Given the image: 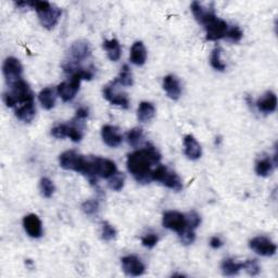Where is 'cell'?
I'll list each match as a JSON object with an SVG mask.
<instances>
[{
	"label": "cell",
	"mask_w": 278,
	"mask_h": 278,
	"mask_svg": "<svg viewBox=\"0 0 278 278\" xmlns=\"http://www.w3.org/2000/svg\"><path fill=\"white\" fill-rule=\"evenodd\" d=\"M161 154L154 146L147 145L145 148L130 154L127 158V169L138 183L147 184L152 181V166L159 164Z\"/></svg>",
	"instance_id": "obj_1"
},
{
	"label": "cell",
	"mask_w": 278,
	"mask_h": 278,
	"mask_svg": "<svg viewBox=\"0 0 278 278\" xmlns=\"http://www.w3.org/2000/svg\"><path fill=\"white\" fill-rule=\"evenodd\" d=\"M60 166L64 170H71L89 177L91 182H93V169H92V156L85 158L82 154H78L74 150L63 152L59 158Z\"/></svg>",
	"instance_id": "obj_2"
},
{
	"label": "cell",
	"mask_w": 278,
	"mask_h": 278,
	"mask_svg": "<svg viewBox=\"0 0 278 278\" xmlns=\"http://www.w3.org/2000/svg\"><path fill=\"white\" fill-rule=\"evenodd\" d=\"M93 77V70H85V69H76L72 73V78L70 82H63L59 84L57 88L58 95L61 97L64 102H69L74 99L76 93L80 89V85L82 81H89Z\"/></svg>",
	"instance_id": "obj_3"
},
{
	"label": "cell",
	"mask_w": 278,
	"mask_h": 278,
	"mask_svg": "<svg viewBox=\"0 0 278 278\" xmlns=\"http://www.w3.org/2000/svg\"><path fill=\"white\" fill-rule=\"evenodd\" d=\"M10 87L11 91L3 93V101L7 107L17 108L21 104L34 102V93L25 81L21 80Z\"/></svg>",
	"instance_id": "obj_4"
},
{
	"label": "cell",
	"mask_w": 278,
	"mask_h": 278,
	"mask_svg": "<svg viewBox=\"0 0 278 278\" xmlns=\"http://www.w3.org/2000/svg\"><path fill=\"white\" fill-rule=\"evenodd\" d=\"M29 6L33 7L38 14L40 24L47 30H52L59 22L61 9L48 1H29Z\"/></svg>",
	"instance_id": "obj_5"
},
{
	"label": "cell",
	"mask_w": 278,
	"mask_h": 278,
	"mask_svg": "<svg viewBox=\"0 0 278 278\" xmlns=\"http://www.w3.org/2000/svg\"><path fill=\"white\" fill-rule=\"evenodd\" d=\"M152 181L161 182L164 186L175 191L183 189V183L175 172L170 171L163 165H158L152 173Z\"/></svg>",
	"instance_id": "obj_6"
},
{
	"label": "cell",
	"mask_w": 278,
	"mask_h": 278,
	"mask_svg": "<svg viewBox=\"0 0 278 278\" xmlns=\"http://www.w3.org/2000/svg\"><path fill=\"white\" fill-rule=\"evenodd\" d=\"M203 25L207 31V40H218L225 38L229 29L228 24L225 21L217 19L215 14L209 18Z\"/></svg>",
	"instance_id": "obj_7"
},
{
	"label": "cell",
	"mask_w": 278,
	"mask_h": 278,
	"mask_svg": "<svg viewBox=\"0 0 278 278\" xmlns=\"http://www.w3.org/2000/svg\"><path fill=\"white\" fill-rule=\"evenodd\" d=\"M92 167L93 178L97 176L102 178H111L117 173V166L111 160L92 156Z\"/></svg>",
	"instance_id": "obj_8"
},
{
	"label": "cell",
	"mask_w": 278,
	"mask_h": 278,
	"mask_svg": "<svg viewBox=\"0 0 278 278\" xmlns=\"http://www.w3.org/2000/svg\"><path fill=\"white\" fill-rule=\"evenodd\" d=\"M23 67L17 58L9 57L3 63V75L6 77V82L9 86L22 80Z\"/></svg>",
	"instance_id": "obj_9"
},
{
	"label": "cell",
	"mask_w": 278,
	"mask_h": 278,
	"mask_svg": "<svg viewBox=\"0 0 278 278\" xmlns=\"http://www.w3.org/2000/svg\"><path fill=\"white\" fill-rule=\"evenodd\" d=\"M163 226L173 232L182 233L187 227V218L185 215L177 211H169L163 214Z\"/></svg>",
	"instance_id": "obj_10"
},
{
	"label": "cell",
	"mask_w": 278,
	"mask_h": 278,
	"mask_svg": "<svg viewBox=\"0 0 278 278\" xmlns=\"http://www.w3.org/2000/svg\"><path fill=\"white\" fill-rule=\"evenodd\" d=\"M250 248L252 249L255 253H258L262 256H272L275 254L277 247L269 238L260 236V237H255L250 241Z\"/></svg>",
	"instance_id": "obj_11"
},
{
	"label": "cell",
	"mask_w": 278,
	"mask_h": 278,
	"mask_svg": "<svg viewBox=\"0 0 278 278\" xmlns=\"http://www.w3.org/2000/svg\"><path fill=\"white\" fill-rule=\"evenodd\" d=\"M91 55H92V49H91V46H89L88 44V41L77 40L71 46L70 56H71L72 61L67 62V63L77 65L78 62L86 60L87 58L91 57Z\"/></svg>",
	"instance_id": "obj_12"
},
{
	"label": "cell",
	"mask_w": 278,
	"mask_h": 278,
	"mask_svg": "<svg viewBox=\"0 0 278 278\" xmlns=\"http://www.w3.org/2000/svg\"><path fill=\"white\" fill-rule=\"evenodd\" d=\"M115 84L117 81H114L111 83V85H108L104 87L103 89V96L107 99L109 102H111L114 106H119L127 109L129 106V99L128 97L125 95V93H119L115 91Z\"/></svg>",
	"instance_id": "obj_13"
},
{
	"label": "cell",
	"mask_w": 278,
	"mask_h": 278,
	"mask_svg": "<svg viewBox=\"0 0 278 278\" xmlns=\"http://www.w3.org/2000/svg\"><path fill=\"white\" fill-rule=\"evenodd\" d=\"M122 265L125 274L128 276H140L145 272V265L143 264V262L134 255L124 256L122 259Z\"/></svg>",
	"instance_id": "obj_14"
},
{
	"label": "cell",
	"mask_w": 278,
	"mask_h": 278,
	"mask_svg": "<svg viewBox=\"0 0 278 278\" xmlns=\"http://www.w3.org/2000/svg\"><path fill=\"white\" fill-rule=\"evenodd\" d=\"M23 226L25 232L28 233L31 237L39 238L43 235V226L37 215L29 214L26 215L23 219Z\"/></svg>",
	"instance_id": "obj_15"
},
{
	"label": "cell",
	"mask_w": 278,
	"mask_h": 278,
	"mask_svg": "<svg viewBox=\"0 0 278 278\" xmlns=\"http://www.w3.org/2000/svg\"><path fill=\"white\" fill-rule=\"evenodd\" d=\"M101 136L104 144L112 147V148L122 144V135H121L119 128L112 126V125H104L101 130Z\"/></svg>",
	"instance_id": "obj_16"
},
{
	"label": "cell",
	"mask_w": 278,
	"mask_h": 278,
	"mask_svg": "<svg viewBox=\"0 0 278 278\" xmlns=\"http://www.w3.org/2000/svg\"><path fill=\"white\" fill-rule=\"evenodd\" d=\"M184 147H185V154L188 159L198 160L201 156L202 150L197 139L192 135H186L184 138Z\"/></svg>",
	"instance_id": "obj_17"
},
{
	"label": "cell",
	"mask_w": 278,
	"mask_h": 278,
	"mask_svg": "<svg viewBox=\"0 0 278 278\" xmlns=\"http://www.w3.org/2000/svg\"><path fill=\"white\" fill-rule=\"evenodd\" d=\"M256 107L263 113H273L277 108V97L273 92H266L262 96L258 102Z\"/></svg>",
	"instance_id": "obj_18"
},
{
	"label": "cell",
	"mask_w": 278,
	"mask_h": 278,
	"mask_svg": "<svg viewBox=\"0 0 278 278\" xmlns=\"http://www.w3.org/2000/svg\"><path fill=\"white\" fill-rule=\"evenodd\" d=\"M163 89L166 92L167 96L171 99L177 100L182 95V87L180 81L174 75H167L163 80Z\"/></svg>",
	"instance_id": "obj_19"
},
{
	"label": "cell",
	"mask_w": 278,
	"mask_h": 278,
	"mask_svg": "<svg viewBox=\"0 0 278 278\" xmlns=\"http://www.w3.org/2000/svg\"><path fill=\"white\" fill-rule=\"evenodd\" d=\"M147 60V50L141 41H136L130 49V61L134 64L141 66Z\"/></svg>",
	"instance_id": "obj_20"
},
{
	"label": "cell",
	"mask_w": 278,
	"mask_h": 278,
	"mask_svg": "<svg viewBox=\"0 0 278 278\" xmlns=\"http://www.w3.org/2000/svg\"><path fill=\"white\" fill-rule=\"evenodd\" d=\"M36 109L34 102H28L24 104H21V106L17 107L15 109V115L17 118L23 122H31L35 117Z\"/></svg>",
	"instance_id": "obj_21"
},
{
	"label": "cell",
	"mask_w": 278,
	"mask_h": 278,
	"mask_svg": "<svg viewBox=\"0 0 278 278\" xmlns=\"http://www.w3.org/2000/svg\"><path fill=\"white\" fill-rule=\"evenodd\" d=\"M191 11L193 15H195V18L197 19L198 22H200L201 24L206 23V21L209 18H211L212 15L215 14L212 9H204L201 6V3L198 1H193L191 3Z\"/></svg>",
	"instance_id": "obj_22"
},
{
	"label": "cell",
	"mask_w": 278,
	"mask_h": 278,
	"mask_svg": "<svg viewBox=\"0 0 278 278\" xmlns=\"http://www.w3.org/2000/svg\"><path fill=\"white\" fill-rule=\"evenodd\" d=\"M103 48L107 51L109 59L111 61H118L122 54L120 43L117 39H110L103 41Z\"/></svg>",
	"instance_id": "obj_23"
},
{
	"label": "cell",
	"mask_w": 278,
	"mask_h": 278,
	"mask_svg": "<svg viewBox=\"0 0 278 278\" xmlns=\"http://www.w3.org/2000/svg\"><path fill=\"white\" fill-rule=\"evenodd\" d=\"M154 113H155V109L152 103L144 101L139 104L137 117L140 122H143V123L149 122V121L152 120V118L154 117Z\"/></svg>",
	"instance_id": "obj_24"
},
{
	"label": "cell",
	"mask_w": 278,
	"mask_h": 278,
	"mask_svg": "<svg viewBox=\"0 0 278 278\" xmlns=\"http://www.w3.org/2000/svg\"><path fill=\"white\" fill-rule=\"evenodd\" d=\"M245 266H246L245 262H243V263H238V262H235L232 259H227L223 261L222 271L224 275L235 276L237 275L241 270H245Z\"/></svg>",
	"instance_id": "obj_25"
},
{
	"label": "cell",
	"mask_w": 278,
	"mask_h": 278,
	"mask_svg": "<svg viewBox=\"0 0 278 278\" xmlns=\"http://www.w3.org/2000/svg\"><path fill=\"white\" fill-rule=\"evenodd\" d=\"M38 98H39V101H40L41 106H43L44 109L51 110L52 108L55 107L56 98H55V92L52 88H50V87L44 88L43 91L39 93Z\"/></svg>",
	"instance_id": "obj_26"
},
{
	"label": "cell",
	"mask_w": 278,
	"mask_h": 278,
	"mask_svg": "<svg viewBox=\"0 0 278 278\" xmlns=\"http://www.w3.org/2000/svg\"><path fill=\"white\" fill-rule=\"evenodd\" d=\"M273 163L269 158H263L256 162L255 164V172L259 176H267L273 172Z\"/></svg>",
	"instance_id": "obj_27"
},
{
	"label": "cell",
	"mask_w": 278,
	"mask_h": 278,
	"mask_svg": "<svg viewBox=\"0 0 278 278\" xmlns=\"http://www.w3.org/2000/svg\"><path fill=\"white\" fill-rule=\"evenodd\" d=\"M117 82L119 84H121L122 86H126V87L133 85V74H132V71H130L129 66L127 64L123 65L122 70H121L120 75L117 78Z\"/></svg>",
	"instance_id": "obj_28"
},
{
	"label": "cell",
	"mask_w": 278,
	"mask_h": 278,
	"mask_svg": "<svg viewBox=\"0 0 278 278\" xmlns=\"http://www.w3.org/2000/svg\"><path fill=\"white\" fill-rule=\"evenodd\" d=\"M210 62H211V65L215 70L224 71L225 69H226V64L223 63L221 60V49H219L218 47L213 49L212 54H211V58H210Z\"/></svg>",
	"instance_id": "obj_29"
},
{
	"label": "cell",
	"mask_w": 278,
	"mask_h": 278,
	"mask_svg": "<svg viewBox=\"0 0 278 278\" xmlns=\"http://www.w3.org/2000/svg\"><path fill=\"white\" fill-rule=\"evenodd\" d=\"M126 137H127V143L132 147H134V148H136L144 138V132L141 128L136 127L133 128L132 130H129L126 135Z\"/></svg>",
	"instance_id": "obj_30"
},
{
	"label": "cell",
	"mask_w": 278,
	"mask_h": 278,
	"mask_svg": "<svg viewBox=\"0 0 278 278\" xmlns=\"http://www.w3.org/2000/svg\"><path fill=\"white\" fill-rule=\"evenodd\" d=\"M39 188H40L41 195H43L45 198H51L55 192L54 183H52L49 178H47V177L41 178Z\"/></svg>",
	"instance_id": "obj_31"
},
{
	"label": "cell",
	"mask_w": 278,
	"mask_h": 278,
	"mask_svg": "<svg viewBox=\"0 0 278 278\" xmlns=\"http://www.w3.org/2000/svg\"><path fill=\"white\" fill-rule=\"evenodd\" d=\"M123 186H124V175L120 174V173H115L109 182V187L115 191H119L122 189Z\"/></svg>",
	"instance_id": "obj_32"
},
{
	"label": "cell",
	"mask_w": 278,
	"mask_h": 278,
	"mask_svg": "<svg viewBox=\"0 0 278 278\" xmlns=\"http://www.w3.org/2000/svg\"><path fill=\"white\" fill-rule=\"evenodd\" d=\"M193 230L195 229H192L190 227H186L182 233H180V238L184 245H190L195 241L196 235Z\"/></svg>",
	"instance_id": "obj_33"
},
{
	"label": "cell",
	"mask_w": 278,
	"mask_h": 278,
	"mask_svg": "<svg viewBox=\"0 0 278 278\" xmlns=\"http://www.w3.org/2000/svg\"><path fill=\"white\" fill-rule=\"evenodd\" d=\"M117 236V230L108 222L102 223V238L107 241H110L115 238Z\"/></svg>",
	"instance_id": "obj_34"
},
{
	"label": "cell",
	"mask_w": 278,
	"mask_h": 278,
	"mask_svg": "<svg viewBox=\"0 0 278 278\" xmlns=\"http://www.w3.org/2000/svg\"><path fill=\"white\" fill-rule=\"evenodd\" d=\"M66 137L71 138L75 143L81 141L83 135L81 133V130L78 129L76 126H73V125H66Z\"/></svg>",
	"instance_id": "obj_35"
},
{
	"label": "cell",
	"mask_w": 278,
	"mask_h": 278,
	"mask_svg": "<svg viewBox=\"0 0 278 278\" xmlns=\"http://www.w3.org/2000/svg\"><path fill=\"white\" fill-rule=\"evenodd\" d=\"M243 31H241L238 26H232V28H229L227 31L226 37L235 41V43H237V41H240L241 38H243Z\"/></svg>",
	"instance_id": "obj_36"
},
{
	"label": "cell",
	"mask_w": 278,
	"mask_h": 278,
	"mask_svg": "<svg viewBox=\"0 0 278 278\" xmlns=\"http://www.w3.org/2000/svg\"><path fill=\"white\" fill-rule=\"evenodd\" d=\"M246 266L245 270L248 272V274L251 276H255L260 273V266L258 264V261L256 260H248L245 262Z\"/></svg>",
	"instance_id": "obj_37"
},
{
	"label": "cell",
	"mask_w": 278,
	"mask_h": 278,
	"mask_svg": "<svg viewBox=\"0 0 278 278\" xmlns=\"http://www.w3.org/2000/svg\"><path fill=\"white\" fill-rule=\"evenodd\" d=\"M187 218V227H190L192 229L197 228L199 225L201 223V218L199 216L198 213H196L195 211H191L188 216H186Z\"/></svg>",
	"instance_id": "obj_38"
},
{
	"label": "cell",
	"mask_w": 278,
	"mask_h": 278,
	"mask_svg": "<svg viewBox=\"0 0 278 278\" xmlns=\"http://www.w3.org/2000/svg\"><path fill=\"white\" fill-rule=\"evenodd\" d=\"M98 207H99L98 201H96V200H87V201H85V202L83 203L82 209H83V211L85 212L86 214L93 215V214H95L97 212Z\"/></svg>",
	"instance_id": "obj_39"
},
{
	"label": "cell",
	"mask_w": 278,
	"mask_h": 278,
	"mask_svg": "<svg viewBox=\"0 0 278 278\" xmlns=\"http://www.w3.org/2000/svg\"><path fill=\"white\" fill-rule=\"evenodd\" d=\"M158 241L159 237L155 234H148L146 235L145 237L141 238V243H143V245L147 247V248H154V247L158 244Z\"/></svg>",
	"instance_id": "obj_40"
},
{
	"label": "cell",
	"mask_w": 278,
	"mask_h": 278,
	"mask_svg": "<svg viewBox=\"0 0 278 278\" xmlns=\"http://www.w3.org/2000/svg\"><path fill=\"white\" fill-rule=\"evenodd\" d=\"M51 135L58 139L66 137V124H59L51 129Z\"/></svg>",
	"instance_id": "obj_41"
},
{
	"label": "cell",
	"mask_w": 278,
	"mask_h": 278,
	"mask_svg": "<svg viewBox=\"0 0 278 278\" xmlns=\"http://www.w3.org/2000/svg\"><path fill=\"white\" fill-rule=\"evenodd\" d=\"M88 118V110L86 108H80L76 111V119L77 120H85Z\"/></svg>",
	"instance_id": "obj_42"
},
{
	"label": "cell",
	"mask_w": 278,
	"mask_h": 278,
	"mask_svg": "<svg viewBox=\"0 0 278 278\" xmlns=\"http://www.w3.org/2000/svg\"><path fill=\"white\" fill-rule=\"evenodd\" d=\"M222 245H223L222 240H221V238H218V237H212L211 240H210V246H211L213 249L221 248Z\"/></svg>",
	"instance_id": "obj_43"
}]
</instances>
